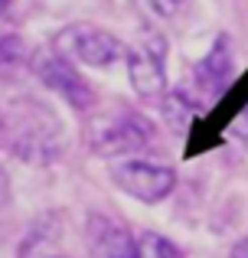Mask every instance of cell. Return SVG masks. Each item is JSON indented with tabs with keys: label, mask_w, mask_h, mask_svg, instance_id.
<instances>
[{
	"label": "cell",
	"mask_w": 248,
	"mask_h": 258,
	"mask_svg": "<svg viewBox=\"0 0 248 258\" xmlns=\"http://www.w3.org/2000/svg\"><path fill=\"white\" fill-rule=\"evenodd\" d=\"M62 118L43 98L20 95L4 105V151L26 167H52L65 157Z\"/></svg>",
	"instance_id": "obj_1"
},
{
	"label": "cell",
	"mask_w": 248,
	"mask_h": 258,
	"mask_svg": "<svg viewBox=\"0 0 248 258\" xmlns=\"http://www.w3.org/2000/svg\"><path fill=\"white\" fill-rule=\"evenodd\" d=\"M82 141L92 157L115 164V160L140 157V151H147L157 141V124L140 108L111 101V105H98L92 114H85Z\"/></svg>",
	"instance_id": "obj_2"
},
{
	"label": "cell",
	"mask_w": 248,
	"mask_h": 258,
	"mask_svg": "<svg viewBox=\"0 0 248 258\" xmlns=\"http://www.w3.org/2000/svg\"><path fill=\"white\" fill-rule=\"evenodd\" d=\"M30 72L36 76V82L43 88L59 95L72 111L92 114L98 108V92L82 76V66H75L69 56H62L56 46H36L30 59Z\"/></svg>",
	"instance_id": "obj_3"
},
{
	"label": "cell",
	"mask_w": 248,
	"mask_h": 258,
	"mask_svg": "<svg viewBox=\"0 0 248 258\" xmlns=\"http://www.w3.org/2000/svg\"><path fill=\"white\" fill-rule=\"evenodd\" d=\"M167 56H170L167 36L160 30H150V26H144L140 39L127 46V52H124L127 82H131L137 98H144V101H163L167 98V92H170Z\"/></svg>",
	"instance_id": "obj_4"
},
{
	"label": "cell",
	"mask_w": 248,
	"mask_h": 258,
	"mask_svg": "<svg viewBox=\"0 0 248 258\" xmlns=\"http://www.w3.org/2000/svg\"><path fill=\"white\" fill-rule=\"evenodd\" d=\"M108 176L124 196L144 203V206H157V203L170 200L177 189V170L153 157L115 160V164H108Z\"/></svg>",
	"instance_id": "obj_5"
},
{
	"label": "cell",
	"mask_w": 248,
	"mask_h": 258,
	"mask_svg": "<svg viewBox=\"0 0 248 258\" xmlns=\"http://www.w3.org/2000/svg\"><path fill=\"white\" fill-rule=\"evenodd\" d=\"M52 46L62 56H69L75 66H85V69H111L127 52L121 39L98 23H65L56 33Z\"/></svg>",
	"instance_id": "obj_6"
},
{
	"label": "cell",
	"mask_w": 248,
	"mask_h": 258,
	"mask_svg": "<svg viewBox=\"0 0 248 258\" xmlns=\"http://www.w3.org/2000/svg\"><path fill=\"white\" fill-rule=\"evenodd\" d=\"M82 235L92 258H137L140 235H134V229L111 213L92 209L82 222Z\"/></svg>",
	"instance_id": "obj_7"
},
{
	"label": "cell",
	"mask_w": 248,
	"mask_h": 258,
	"mask_svg": "<svg viewBox=\"0 0 248 258\" xmlns=\"http://www.w3.org/2000/svg\"><path fill=\"white\" fill-rule=\"evenodd\" d=\"M235 82V49L225 33L212 39L209 52L193 66V85L203 95V101H219Z\"/></svg>",
	"instance_id": "obj_8"
},
{
	"label": "cell",
	"mask_w": 248,
	"mask_h": 258,
	"mask_svg": "<svg viewBox=\"0 0 248 258\" xmlns=\"http://www.w3.org/2000/svg\"><path fill=\"white\" fill-rule=\"evenodd\" d=\"M62 239V213H43L26 226V235L20 239L17 258H52L59 255L56 245Z\"/></svg>",
	"instance_id": "obj_9"
},
{
	"label": "cell",
	"mask_w": 248,
	"mask_h": 258,
	"mask_svg": "<svg viewBox=\"0 0 248 258\" xmlns=\"http://www.w3.org/2000/svg\"><path fill=\"white\" fill-rule=\"evenodd\" d=\"M131 4H134V13L144 20V26L160 30L163 23H173L186 10L190 0H131Z\"/></svg>",
	"instance_id": "obj_10"
},
{
	"label": "cell",
	"mask_w": 248,
	"mask_h": 258,
	"mask_svg": "<svg viewBox=\"0 0 248 258\" xmlns=\"http://www.w3.org/2000/svg\"><path fill=\"white\" fill-rule=\"evenodd\" d=\"M160 105H163L167 121H170L173 127H186L199 114V105L190 98V95H183V92H167V98L160 101Z\"/></svg>",
	"instance_id": "obj_11"
},
{
	"label": "cell",
	"mask_w": 248,
	"mask_h": 258,
	"mask_svg": "<svg viewBox=\"0 0 248 258\" xmlns=\"http://www.w3.org/2000/svg\"><path fill=\"white\" fill-rule=\"evenodd\" d=\"M140 245H137V258H186V252L177 245L173 239L160 232H137Z\"/></svg>",
	"instance_id": "obj_12"
},
{
	"label": "cell",
	"mask_w": 248,
	"mask_h": 258,
	"mask_svg": "<svg viewBox=\"0 0 248 258\" xmlns=\"http://www.w3.org/2000/svg\"><path fill=\"white\" fill-rule=\"evenodd\" d=\"M0 59H4V69L13 72L17 66H30L33 52H30V46L23 43V36H17V33H4V43H0Z\"/></svg>",
	"instance_id": "obj_13"
},
{
	"label": "cell",
	"mask_w": 248,
	"mask_h": 258,
	"mask_svg": "<svg viewBox=\"0 0 248 258\" xmlns=\"http://www.w3.org/2000/svg\"><path fill=\"white\" fill-rule=\"evenodd\" d=\"M229 258H248V235H245V239H238L235 245L229 248Z\"/></svg>",
	"instance_id": "obj_14"
},
{
	"label": "cell",
	"mask_w": 248,
	"mask_h": 258,
	"mask_svg": "<svg viewBox=\"0 0 248 258\" xmlns=\"http://www.w3.org/2000/svg\"><path fill=\"white\" fill-rule=\"evenodd\" d=\"M52 258H72V255H52Z\"/></svg>",
	"instance_id": "obj_15"
},
{
	"label": "cell",
	"mask_w": 248,
	"mask_h": 258,
	"mask_svg": "<svg viewBox=\"0 0 248 258\" xmlns=\"http://www.w3.org/2000/svg\"><path fill=\"white\" fill-rule=\"evenodd\" d=\"M4 4H13V0H4Z\"/></svg>",
	"instance_id": "obj_16"
}]
</instances>
